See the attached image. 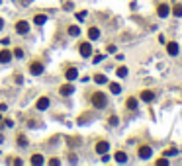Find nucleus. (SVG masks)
<instances>
[{"instance_id": "nucleus-25", "label": "nucleus", "mask_w": 182, "mask_h": 166, "mask_svg": "<svg viewBox=\"0 0 182 166\" xmlns=\"http://www.w3.org/2000/svg\"><path fill=\"white\" fill-rule=\"evenodd\" d=\"M18 145H20V147H26V145H27V139H26L24 135H20V137H18Z\"/></svg>"}, {"instance_id": "nucleus-15", "label": "nucleus", "mask_w": 182, "mask_h": 166, "mask_svg": "<svg viewBox=\"0 0 182 166\" xmlns=\"http://www.w3.org/2000/svg\"><path fill=\"white\" fill-rule=\"evenodd\" d=\"M47 21V16L45 14H35V18H33V24L35 26H43Z\"/></svg>"}, {"instance_id": "nucleus-22", "label": "nucleus", "mask_w": 182, "mask_h": 166, "mask_svg": "<svg viewBox=\"0 0 182 166\" xmlns=\"http://www.w3.org/2000/svg\"><path fill=\"white\" fill-rule=\"evenodd\" d=\"M125 106H127V110H137V100L135 98H129Z\"/></svg>"}, {"instance_id": "nucleus-24", "label": "nucleus", "mask_w": 182, "mask_h": 166, "mask_svg": "<svg viewBox=\"0 0 182 166\" xmlns=\"http://www.w3.org/2000/svg\"><path fill=\"white\" fill-rule=\"evenodd\" d=\"M86 16H88V12L82 10V12H76V16H75V18H76L78 21H84V20H86Z\"/></svg>"}, {"instance_id": "nucleus-32", "label": "nucleus", "mask_w": 182, "mask_h": 166, "mask_svg": "<svg viewBox=\"0 0 182 166\" xmlns=\"http://www.w3.org/2000/svg\"><path fill=\"white\" fill-rule=\"evenodd\" d=\"M14 80H16V84H22V82H24V78H22V74H16V76H14Z\"/></svg>"}, {"instance_id": "nucleus-31", "label": "nucleus", "mask_w": 182, "mask_h": 166, "mask_svg": "<svg viewBox=\"0 0 182 166\" xmlns=\"http://www.w3.org/2000/svg\"><path fill=\"white\" fill-rule=\"evenodd\" d=\"M49 164H51V166H57V164H61V160H59V158H51Z\"/></svg>"}, {"instance_id": "nucleus-36", "label": "nucleus", "mask_w": 182, "mask_h": 166, "mask_svg": "<svg viewBox=\"0 0 182 166\" xmlns=\"http://www.w3.org/2000/svg\"><path fill=\"white\" fill-rule=\"evenodd\" d=\"M30 2H32V0H22V4H24V6H27Z\"/></svg>"}, {"instance_id": "nucleus-37", "label": "nucleus", "mask_w": 182, "mask_h": 166, "mask_svg": "<svg viewBox=\"0 0 182 166\" xmlns=\"http://www.w3.org/2000/svg\"><path fill=\"white\" fill-rule=\"evenodd\" d=\"M2 27H4V20L0 18V30H2Z\"/></svg>"}, {"instance_id": "nucleus-30", "label": "nucleus", "mask_w": 182, "mask_h": 166, "mask_svg": "<svg viewBox=\"0 0 182 166\" xmlns=\"http://www.w3.org/2000/svg\"><path fill=\"white\" fill-rule=\"evenodd\" d=\"M172 154H176V149H169V150H165V156H172Z\"/></svg>"}, {"instance_id": "nucleus-4", "label": "nucleus", "mask_w": 182, "mask_h": 166, "mask_svg": "<svg viewBox=\"0 0 182 166\" xmlns=\"http://www.w3.org/2000/svg\"><path fill=\"white\" fill-rule=\"evenodd\" d=\"M49 106H51V100H49L47 96H43V98H39V100H37V104H35V110H39V111H45Z\"/></svg>"}, {"instance_id": "nucleus-29", "label": "nucleus", "mask_w": 182, "mask_h": 166, "mask_svg": "<svg viewBox=\"0 0 182 166\" xmlns=\"http://www.w3.org/2000/svg\"><path fill=\"white\" fill-rule=\"evenodd\" d=\"M14 57H18V59H22V57H24V51H22V49H16V51L12 53Z\"/></svg>"}, {"instance_id": "nucleus-5", "label": "nucleus", "mask_w": 182, "mask_h": 166, "mask_svg": "<svg viewBox=\"0 0 182 166\" xmlns=\"http://www.w3.org/2000/svg\"><path fill=\"white\" fill-rule=\"evenodd\" d=\"M16 31H18L20 35H26L27 31H30V24H27L26 20H22V21H18V24H16Z\"/></svg>"}, {"instance_id": "nucleus-18", "label": "nucleus", "mask_w": 182, "mask_h": 166, "mask_svg": "<svg viewBox=\"0 0 182 166\" xmlns=\"http://www.w3.org/2000/svg\"><path fill=\"white\" fill-rule=\"evenodd\" d=\"M116 74H118L120 78H125V76L129 74V70H127V67H120L118 70H116Z\"/></svg>"}, {"instance_id": "nucleus-9", "label": "nucleus", "mask_w": 182, "mask_h": 166, "mask_svg": "<svg viewBox=\"0 0 182 166\" xmlns=\"http://www.w3.org/2000/svg\"><path fill=\"white\" fill-rule=\"evenodd\" d=\"M65 78H67V80H76L78 78V70L75 69V67H71V69H67V73H65Z\"/></svg>"}, {"instance_id": "nucleus-23", "label": "nucleus", "mask_w": 182, "mask_h": 166, "mask_svg": "<svg viewBox=\"0 0 182 166\" xmlns=\"http://www.w3.org/2000/svg\"><path fill=\"white\" fill-rule=\"evenodd\" d=\"M94 82H96V84H106L108 80H106L104 74H96V76H94Z\"/></svg>"}, {"instance_id": "nucleus-6", "label": "nucleus", "mask_w": 182, "mask_h": 166, "mask_svg": "<svg viewBox=\"0 0 182 166\" xmlns=\"http://www.w3.org/2000/svg\"><path fill=\"white\" fill-rule=\"evenodd\" d=\"M78 51H81V55L86 59V57L92 55V45L90 43H81V45H78Z\"/></svg>"}, {"instance_id": "nucleus-20", "label": "nucleus", "mask_w": 182, "mask_h": 166, "mask_svg": "<svg viewBox=\"0 0 182 166\" xmlns=\"http://www.w3.org/2000/svg\"><path fill=\"white\" fill-rule=\"evenodd\" d=\"M30 162H32V164H37V166H39V164H43V156H41V154H33V156L30 158Z\"/></svg>"}, {"instance_id": "nucleus-13", "label": "nucleus", "mask_w": 182, "mask_h": 166, "mask_svg": "<svg viewBox=\"0 0 182 166\" xmlns=\"http://www.w3.org/2000/svg\"><path fill=\"white\" fill-rule=\"evenodd\" d=\"M114 158H116V162H120V164H125L127 162V154L123 153V150H118V153L114 154Z\"/></svg>"}, {"instance_id": "nucleus-21", "label": "nucleus", "mask_w": 182, "mask_h": 166, "mask_svg": "<svg viewBox=\"0 0 182 166\" xmlns=\"http://www.w3.org/2000/svg\"><path fill=\"white\" fill-rule=\"evenodd\" d=\"M172 16H176V18H182V4H176L172 8Z\"/></svg>"}, {"instance_id": "nucleus-35", "label": "nucleus", "mask_w": 182, "mask_h": 166, "mask_svg": "<svg viewBox=\"0 0 182 166\" xmlns=\"http://www.w3.org/2000/svg\"><path fill=\"white\" fill-rule=\"evenodd\" d=\"M0 111H6V104H0Z\"/></svg>"}, {"instance_id": "nucleus-10", "label": "nucleus", "mask_w": 182, "mask_h": 166, "mask_svg": "<svg viewBox=\"0 0 182 166\" xmlns=\"http://www.w3.org/2000/svg\"><path fill=\"white\" fill-rule=\"evenodd\" d=\"M59 92H61V96H71V94L75 92V86L72 84H63L59 88Z\"/></svg>"}, {"instance_id": "nucleus-34", "label": "nucleus", "mask_w": 182, "mask_h": 166, "mask_svg": "<svg viewBox=\"0 0 182 166\" xmlns=\"http://www.w3.org/2000/svg\"><path fill=\"white\" fill-rule=\"evenodd\" d=\"M63 8H65V10H72V2H65Z\"/></svg>"}, {"instance_id": "nucleus-16", "label": "nucleus", "mask_w": 182, "mask_h": 166, "mask_svg": "<svg viewBox=\"0 0 182 166\" xmlns=\"http://www.w3.org/2000/svg\"><path fill=\"white\" fill-rule=\"evenodd\" d=\"M166 53L172 55V57H176L178 55V45H176V43H169V45H166Z\"/></svg>"}, {"instance_id": "nucleus-7", "label": "nucleus", "mask_w": 182, "mask_h": 166, "mask_svg": "<svg viewBox=\"0 0 182 166\" xmlns=\"http://www.w3.org/2000/svg\"><path fill=\"white\" fill-rule=\"evenodd\" d=\"M110 150V143L108 141H98L96 143V153L98 154H104V153H108Z\"/></svg>"}, {"instance_id": "nucleus-14", "label": "nucleus", "mask_w": 182, "mask_h": 166, "mask_svg": "<svg viewBox=\"0 0 182 166\" xmlns=\"http://www.w3.org/2000/svg\"><path fill=\"white\" fill-rule=\"evenodd\" d=\"M88 37H90V41H96V39H100V30L92 26L90 30H88Z\"/></svg>"}, {"instance_id": "nucleus-19", "label": "nucleus", "mask_w": 182, "mask_h": 166, "mask_svg": "<svg viewBox=\"0 0 182 166\" xmlns=\"http://www.w3.org/2000/svg\"><path fill=\"white\" fill-rule=\"evenodd\" d=\"M110 92H112V94H120V92H121V86H120L118 82H110Z\"/></svg>"}, {"instance_id": "nucleus-12", "label": "nucleus", "mask_w": 182, "mask_h": 166, "mask_svg": "<svg viewBox=\"0 0 182 166\" xmlns=\"http://www.w3.org/2000/svg\"><path fill=\"white\" fill-rule=\"evenodd\" d=\"M10 59H12V53L8 49H2V51H0V63L6 64V63H10Z\"/></svg>"}, {"instance_id": "nucleus-3", "label": "nucleus", "mask_w": 182, "mask_h": 166, "mask_svg": "<svg viewBox=\"0 0 182 166\" xmlns=\"http://www.w3.org/2000/svg\"><path fill=\"white\" fill-rule=\"evenodd\" d=\"M137 154H139L141 160H149V158L153 156V150H151V147H147V145H141L139 150H137Z\"/></svg>"}, {"instance_id": "nucleus-28", "label": "nucleus", "mask_w": 182, "mask_h": 166, "mask_svg": "<svg viewBox=\"0 0 182 166\" xmlns=\"http://www.w3.org/2000/svg\"><path fill=\"white\" fill-rule=\"evenodd\" d=\"M155 164H157V166H166V164H169V158H159Z\"/></svg>"}, {"instance_id": "nucleus-2", "label": "nucleus", "mask_w": 182, "mask_h": 166, "mask_svg": "<svg viewBox=\"0 0 182 166\" xmlns=\"http://www.w3.org/2000/svg\"><path fill=\"white\" fill-rule=\"evenodd\" d=\"M43 70H45V67H43V63H39V61H33V63L30 64V73H32L33 76L43 74Z\"/></svg>"}, {"instance_id": "nucleus-38", "label": "nucleus", "mask_w": 182, "mask_h": 166, "mask_svg": "<svg viewBox=\"0 0 182 166\" xmlns=\"http://www.w3.org/2000/svg\"><path fill=\"white\" fill-rule=\"evenodd\" d=\"M2 141H4V137H2V135H0V143H2Z\"/></svg>"}, {"instance_id": "nucleus-11", "label": "nucleus", "mask_w": 182, "mask_h": 166, "mask_svg": "<svg viewBox=\"0 0 182 166\" xmlns=\"http://www.w3.org/2000/svg\"><path fill=\"white\" fill-rule=\"evenodd\" d=\"M141 100H143V102H153V100H155V92H151V90H143L141 92Z\"/></svg>"}, {"instance_id": "nucleus-26", "label": "nucleus", "mask_w": 182, "mask_h": 166, "mask_svg": "<svg viewBox=\"0 0 182 166\" xmlns=\"http://www.w3.org/2000/svg\"><path fill=\"white\" fill-rule=\"evenodd\" d=\"M108 125H112V127H116V125H118V117H116V115H112V117L108 119Z\"/></svg>"}, {"instance_id": "nucleus-33", "label": "nucleus", "mask_w": 182, "mask_h": 166, "mask_svg": "<svg viewBox=\"0 0 182 166\" xmlns=\"http://www.w3.org/2000/svg\"><path fill=\"white\" fill-rule=\"evenodd\" d=\"M102 59H104V55H96V57H94V64H96V63H100Z\"/></svg>"}, {"instance_id": "nucleus-1", "label": "nucleus", "mask_w": 182, "mask_h": 166, "mask_svg": "<svg viewBox=\"0 0 182 166\" xmlns=\"http://www.w3.org/2000/svg\"><path fill=\"white\" fill-rule=\"evenodd\" d=\"M108 104V96L104 92H94L92 94V106L96 107V110H102V107H106Z\"/></svg>"}, {"instance_id": "nucleus-8", "label": "nucleus", "mask_w": 182, "mask_h": 166, "mask_svg": "<svg viewBox=\"0 0 182 166\" xmlns=\"http://www.w3.org/2000/svg\"><path fill=\"white\" fill-rule=\"evenodd\" d=\"M157 14H159L161 18H166V16L170 14V6H169V4H159V8H157Z\"/></svg>"}, {"instance_id": "nucleus-27", "label": "nucleus", "mask_w": 182, "mask_h": 166, "mask_svg": "<svg viewBox=\"0 0 182 166\" xmlns=\"http://www.w3.org/2000/svg\"><path fill=\"white\" fill-rule=\"evenodd\" d=\"M116 51H118V47H116V45H108L106 47V53H110V55H114Z\"/></svg>"}, {"instance_id": "nucleus-17", "label": "nucleus", "mask_w": 182, "mask_h": 166, "mask_svg": "<svg viewBox=\"0 0 182 166\" xmlns=\"http://www.w3.org/2000/svg\"><path fill=\"white\" fill-rule=\"evenodd\" d=\"M67 31H69L71 37H76V35H81V27H78V26H71Z\"/></svg>"}]
</instances>
